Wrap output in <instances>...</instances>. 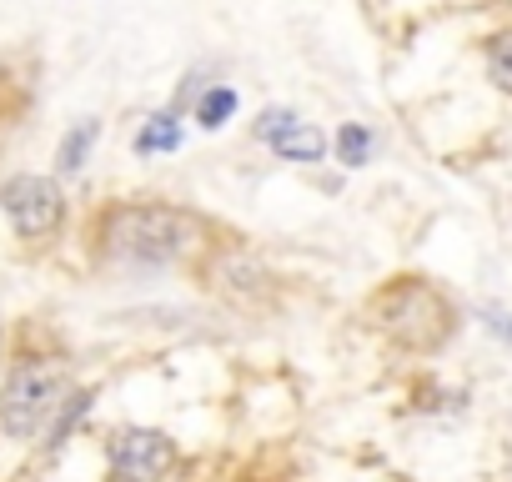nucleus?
<instances>
[{"label":"nucleus","instance_id":"1a4fd4ad","mask_svg":"<svg viewBox=\"0 0 512 482\" xmlns=\"http://www.w3.org/2000/svg\"><path fill=\"white\" fill-rule=\"evenodd\" d=\"M487 76H492L497 91L512 96V31H497V36L487 41Z\"/></svg>","mask_w":512,"mask_h":482},{"label":"nucleus","instance_id":"9b49d317","mask_svg":"<svg viewBox=\"0 0 512 482\" xmlns=\"http://www.w3.org/2000/svg\"><path fill=\"white\" fill-rule=\"evenodd\" d=\"M337 156H342V166H362V161L372 156V131H367V126H342Z\"/></svg>","mask_w":512,"mask_h":482},{"label":"nucleus","instance_id":"9d476101","mask_svg":"<svg viewBox=\"0 0 512 482\" xmlns=\"http://www.w3.org/2000/svg\"><path fill=\"white\" fill-rule=\"evenodd\" d=\"M236 111V91L231 86H216V91H201V101H196V121L206 126V131H216L226 116Z\"/></svg>","mask_w":512,"mask_h":482},{"label":"nucleus","instance_id":"6e6552de","mask_svg":"<svg viewBox=\"0 0 512 482\" xmlns=\"http://www.w3.org/2000/svg\"><path fill=\"white\" fill-rule=\"evenodd\" d=\"M176 146H181V126H176L171 116H151V121H146V131L136 136V151H141V156L176 151Z\"/></svg>","mask_w":512,"mask_h":482},{"label":"nucleus","instance_id":"f257e3e1","mask_svg":"<svg viewBox=\"0 0 512 482\" xmlns=\"http://www.w3.org/2000/svg\"><path fill=\"white\" fill-rule=\"evenodd\" d=\"M201 236H206V221L181 206H166V201L111 206L101 221L106 257H116L126 267H171L201 247Z\"/></svg>","mask_w":512,"mask_h":482},{"label":"nucleus","instance_id":"39448f33","mask_svg":"<svg viewBox=\"0 0 512 482\" xmlns=\"http://www.w3.org/2000/svg\"><path fill=\"white\" fill-rule=\"evenodd\" d=\"M176 467V442L156 427H121L111 437V472L116 482H161Z\"/></svg>","mask_w":512,"mask_h":482},{"label":"nucleus","instance_id":"f8f14e48","mask_svg":"<svg viewBox=\"0 0 512 482\" xmlns=\"http://www.w3.org/2000/svg\"><path fill=\"white\" fill-rule=\"evenodd\" d=\"M287 121H297V116H292V111H277V106H272V111H262V121H256V136H262V141H272V136H277V131H282Z\"/></svg>","mask_w":512,"mask_h":482},{"label":"nucleus","instance_id":"20e7f679","mask_svg":"<svg viewBox=\"0 0 512 482\" xmlns=\"http://www.w3.org/2000/svg\"><path fill=\"white\" fill-rule=\"evenodd\" d=\"M0 206H6L11 226L26 236V241H41V236H56L61 221H66V196L51 176H11L0 186Z\"/></svg>","mask_w":512,"mask_h":482},{"label":"nucleus","instance_id":"0eeeda50","mask_svg":"<svg viewBox=\"0 0 512 482\" xmlns=\"http://www.w3.org/2000/svg\"><path fill=\"white\" fill-rule=\"evenodd\" d=\"M96 136H101V121H81V126H71L66 141H61V151H56V166H61L66 176L81 171L86 156H91V146H96Z\"/></svg>","mask_w":512,"mask_h":482},{"label":"nucleus","instance_id":"f03ea898","mask_svg":"<svg viewBox=\"0 0 512 482\" xmlns=\"http://www.w3.org/2000/svg\"><path fill=\"white\" fill-rule=\"evenodd\" d=\"M372 322H377L397 347H407V352H437V347L452 337L457 312H452V302H447L432 282H422V277H397V282H387V287L372 297Z\"/></svg>","mask_w":512,"mask_h":482},{"label":"nucleus","instance_id":"ddd939ff","mask_svg":"<svg viewBox=\"0 0 512 482\" xmlns=\"http://www.w3.org/2000/svg\"><path fill=\"white\" fill-rule=\"evenodd\" d=\"M482 322H487V332H492V337L512 342V312H497V307H487V312H482Z\"/></svg>","mask_w":512,"mask_h":482},{"label":"nucleus","instance_id":"7ed1b4c3","mask_svg":"<svg viewBox=\"0 0 512 482\" xmlns=\"http://www.w3.org/2000/svg\"><path fill=\"white\" fill-rule=\"evenodd\" d=\"M66 387H71V377H66L61 362H41V357L21 362L11 372L6 392H0V432L16 437V442L41 437V427L56 422V412L66 402Z\"/></svg>","mask_w":512,"mask_h":482},{"label":"nucleus","instance_id":"423d86ee","mask_svg":"<svg viewBox=\"0 0 512 482\" xmlns=\"http://www.w3.org/2000/svg\"><path fill=\"white\" fill-rule=\"evenodd\" d=\"M272 151H277L282 161H302V166H312V161L327 156V136H322L317 126H307V121H287V126L272 136Z\"/></svg>","mask_w":512,"mask_h":482}]
</instances>
